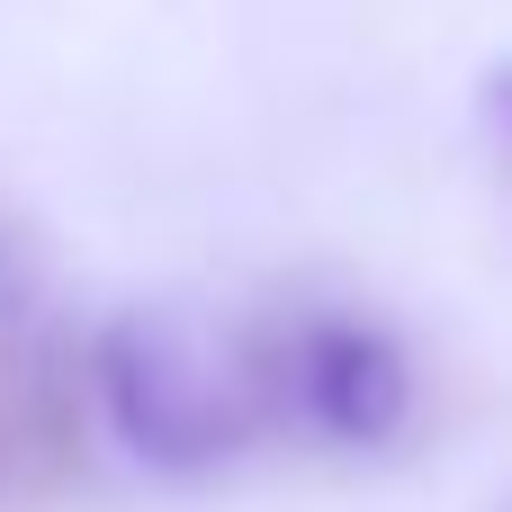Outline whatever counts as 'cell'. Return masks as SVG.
<instances>
[{
    "label": "cell",
    "mask_w": 512,
    "mask_h": 512,
    "mask_svg": "<svg viewBox=\"0 0 512 512\" xmlns=\"http://www.w3.org/2000/svg\"><path fill=\"white\" fill-rule=\"evenodd\" d=\"M81 351L99 432L153 477H216L270 441L243 324H207L189 306H126Z\"/></svg>",
    "instance_id": "6da1fadb"
},
{
    "label": "cell",
    "mask_w": 512,
    "mask_h": 512,
    "mask_svg": "<svg viewBox=\"0 0 512 512\" xmlns=\"http://www.w3.org/2000/svg\"><path fill=\"white\" fill-rule=\"evenodd\" d=\"M252 378L270 405V441H306L333 459H387L423 423L414 342L351 297H279L243 315Z\"/></svg>",
    "instance_id": "7a4b0ae2"
},
{
    "label": "cell",
    "mask_w": 512,
    "mask_h": 512,
    "mask_svg": "<svg viewBox=\"0 0 512 512\" xmlns=\"http://www.w3.org/2000/svg\"><path fill=\"white\" fill-rule=\"evenodd\" d=\"M90 351L54 324L0 333V512H54L90 477Z\"/></svg>",
    "instance_id": "3957f363"
},
{
    "label": "cell",
    "mask_w": 512,
    "mask_h": 512,
    "mask_svg": "<svg viewBox=\"0 0 512 512\" xmlns=\"http://www.w3.org/2000/svg\"><path fill=\"white\" fill-rule=\"evenodd\" d=\"M18 324H45V252L27 234V216L0 198V333Z\"/></svg>",
    "instance_id": "277c9868"
},
{
    "label": "cell",
    "mask_w": 512,
    "mask_h": 512,
    "mask_svg": "<svg viewBox=\"0 0 512 512\" xmlns=\"http://www.w3.org/2000/svg\"><path fill=\"white\" fill-rule=\"evenodd\" d=\"M477 108H486V135H495V153L512 162V54L477 81Z\"/></svg>",
    "instance_id": "5b68a950"
},
{
    "label": "cell",
    "mask_w": 512,
    "mask_h": 512,
    "mask_svg": "<svg viewBox=\"0 0 512 512\" xmlns=\"http://www.w3.org/2000/svg\"><path fill=\"white\" fill-rule=\"evenodd\" d=\"M495 512H512V504H495Z\"/></svg>",
    "instance_id": "8992f818"
}]
</instances>
